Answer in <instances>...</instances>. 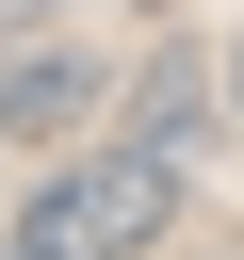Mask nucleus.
I'll return each mask as SVG.
<instances>
[{
  "label": "nucleus",
  "mask_w": 244,
  "mask_h": 260,
  "mask_svg": "<svg viewBox=\"0 0 244 260\" xmlns=\"http://www.w3.org/2000/svg\"><path fill=\"white\" fill-rule=\"evenodd\" d=\"M163 228H179V162H163V130H130V146H65L0 211V260H146Z\"/></svg>",
  "instance_id": "nucleus-1"
},
{
  "label": "nucleus",
  "mask_w": 244,
  "mask_h": 260,
  "mask_svg": "<svg viewBox=\"0 0 244 260\" xmlns=\"http://www.w3.org/2000/svg\"><path fill=\"white\" fill-rule=\"evenodd\" d=\"M98 98V49H49V65H16L0 81V130H33V114H81Z\"/></svg>",
  "instance_id": "nucleus-2"
},
{
  "label": "nucleus",
  "mask_w": 244,
  "mask_h": 260,
  "mask_svg": "<svg viewBox=\"0 0 244 260\" xmlns=\"http://www.w3.org/2000/svg\"><path fill=\"white\" fill-rule=\"evenodd\" d=\"M228 114H244V49H228Z\"/></svg>",
  "instance_id": "nucleus-3"
}]
</instances>
